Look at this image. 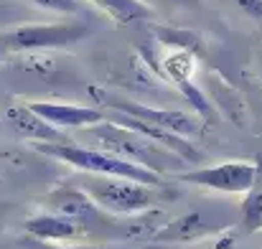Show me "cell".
<instances>
[{
	"label": "cell",
	"mask_w": 262,
	"mask_h": 249,
	"mask_svg": "<svg viewBox=\"0 0 262 249\" xmlns=\"http://www.w3.org/2000/svg\"><path fill=\"white\" fill-rule=\"evenodd\" d=\"M38 153L43 155H51L67 166L77 168V170H84L87 175H107V178H125V180H133V183H143V186H150V188H163L166 180L163 175L148 170V168L138 166L133 161H125L120 155H112L107 150H89V148H79L74 143H67V145H59V143H38L36 145Z\"/></svg>",
	"instance_id": "obj_1"
},
{
	"label": "cell",
	"mask_w": 262,
	"mask_h": 249,
	"mask_svg": "<svg viewBox=\"0 0 262 249\" xmlns=\"http://www.w3.org/2000/svg\"><path fill=\"white\" fill-rule=\"evenodd\" d=\"M94 135L102 140L104 150L112 153V155H120L125 161H133L138 166L148 168L158 175H163L166 170H173L176 166L186 163L181 161L176 153L166 150L163 145L153 143L150 138L135 132V130H127V127H117L115 122H104V125H94Z\"/></svg>",
	"instance_id": "obj_2"
},
{
	"label": "cell",
	"mask_w": 262,
	"mask_h": 249,
	"mask_svg": "<svg viewBox=\"0 0 262 249\" xmlns=\"http://www.w3.org/2000/svg\"><path fill=\"white\" fill-rule=\"evenodd\" d=\"M77 188L107 214H143L158 198L150 186L107 175H82Z\"/></svg>",
	"instance_id": "obj_3"
},
{
	"label": "cell",
	"mask_w": 262,
	"mask_h": 249,
	"mask_svg": "<svg viewBox=\"0 0 262 249\" xmlns=\"http://www.w3.org/2000/svg\"><path fill=\"white\" fill-rule=\"evenodd\" d=\"M89 20H67V23H38L20 26L5 36H0L3 46L10 51H43V49H64L77 43L92 33Z\"/></svg>",
	"instance_id": "obj_4"
},
{
	"label": "cell",
	"mask_w": 262,
	"mask_h": 249,
	"mask_svg": "<svg viewBox=\"0 0 262 249\" xmlns=\"http://www.w3.org/2000/svg\"><path fill=\"white\" fill-rule=\"evenodd\" d=\"M173 178L178 183H193V186H204L219 193H250L257 186L260 166L252 161H227L219 166L181 170Z\"/></svg>",
	"instance_id": "obj_5"
},
{
	"label": "cell",
	"mask_w": 262,
	"mask_h": 249,
	"mask_svg": "<svg viewBox=\"0 0 262 249\" xmlns=\"http://www.w3.org/2000/svg\"><path fill=\"white\" fill-rule=\"evenodd\" d=\"M104 104L112 107V109H117L122 117H130V120H138V122H145V125L168 130V132H176V135H191V132L199 130V125L193 122V117H188L183 112L153 109V107H143V104H135V102H127V99H110Z\"/></svg>",
	"instance_id": "obj_6"
},
{
	"label": "cell",
	"mask_w": 262,
	"mask_h": 249,
	"mask_svg": "<svg viewBox=\"0 0 262 249\" xmlns=\"http://www.w3.org/2000/svg\"><path fill=\"white\" fill-rule=\"evenodd\" d=\"M28 109L36 112L41 120L54 125L56 130L61 127H89L104 122V115L97 107L84 104H67V102H28Z\"/></svg>",
	"instance_id": "obj_7"
},
{
	"label": "cell",
	"mask_w": 262,
	"mask_h": 249,
	"mask_svg": "<svg viewBox=\"0 0 262 249\" xmlns=\"http://www.w3.org/2000/svg\"><path fill=\"white\" fill-rule=\"evenodd\" d=\"M8 122L10 127L26 138V140H36V143H59V145H67V143H74L72 138H67L61 130H56L54 125H49L46 120H41L36 112L28 109V104H15L8 109Z\"/></svg>",
	"instance_id": "obj_8"
},
{
	"label": "cell",
	"mask_w": 262,
	"mask_h": 249,
	"mask_svg": "<svg viewBox=\"0 0 262 249\" xmlns=\"http://www.w3.org/2000/svg\"><path fill=\"white\" fill-rule=\"evenodd\" d=\"M222 229L224 224H219L216 219H211L209 214H204V211H193V214H186V216H181V219H176L171 224H166V229H161V232H156L153 237H150V242H158V244H176V242H191V239H196L199 234H204V232H209V229Z\"/></svg>",
	"instance_id": "obj_9"
},
{
	"label": "cell",
	"mask_w": 262,
	"mask_h": 249,
	"mask_svg": "<svg viewBox=\"0 0 262 249\" xmlns=\"http://www.w3.org/2000/svg\"><path fill=\"white\" fill-rule=\"evenodd\" d=\"M26 232L31 237H36L38 242H72V239L84 234V229L74 219H67V216L54 214V211L28 219L26 221Z\"/></svg>",
	"instance_id": "obj_10"
},
{
	"label": "cell",
	"mask_w": 262,
	"mask_h": 249,
	"mask_svg": "<svg viewBox=\"0 0 262 249\" xmlns=\"http://www.w3.org/2000/svg\"><path fill=\"white\" fill-rule=\"evenodd\" d=\"M89 5L99 8L102 13H107L112 20L127 26V23H140V20H150L156 15V10L143 3V0H87Z\"/></svg>",
	"instance_id": "obj_11"
},
{
	"label": "cell",
	"mask_w": 262,
	"mask_h": 249,
	"mask_svg": "<svg viewBox=\"0 0 262 249\" xmlns=\"http://www.w3.org/2000/svg\"><path fill=\"white\" fill-rule=\"evenodd\" d=\"M239 224L245 232H260L262 229V191H250L245 196V203L239 209Z\"/></svg>",
	"instance_id": "obj_12"
},
{
	"label": "cell",
	"mask_w": 262,
	"mask_h": 249,
	"mask_svg": "<svg viewBox=\"0 0 262 249\" xmlns=\"http://www.w3.org/2000/svg\"><path fill=\"white\" fill-rule=\"evenodd\" d=\"M33 5L51 10V13H61V15H87L89 3L87 0H31Z\"/></svg>",
	"instance_id": "obj_13"
},
{
	"label": "cell",
	"mask_w": 262,
	"mask_h": 249,
	"mask_svg": "<svg viewBox=\"0 0 262 249\" xmlns=\"http://www.w3.org/2000/svg\"><path fill=\"white\" fill-rule=\"evenodd\" d=\"M51 249V247H43ZM56 249H168L166 244H133V247H107V244H84V247H56Z\"/></svg>",
	"instance_id": "obj_14"
},
{
	"label": "cell",
	"mask_w": 262,
	"mask_h": 249,
	"mask_svg": "<svg viewBox=\"0 0 262 249\" xmlns=\"http://www.w3.org/2000/svg\"><path fill=\"white\" fill-rule=\"evenodd\" d=\"M229 3H234L242 13H247L252 18H262V0H229Z\"/></svg>",
	"instance_id": "obj_15"
},
{
	"label": "cell",
	"mask_w": 262,
	"mask_h": 249,
	"mask_svg": "<svg viewBox=\"0 0 262 249\" xmlns=\"http://www.w3.org/2000/svg\"><path fill=\"white\" fill-rule=\"evenodd\" d=\"M171 3H181V5H191L193 0H171Z\"/></svg>",
	"instance_id": "obj_16"
}]
</instances>
